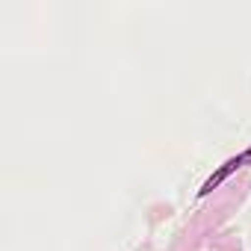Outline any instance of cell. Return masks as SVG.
<instances>
[{"instance_id": "obj_1", "label": "cell", "mask_w": 251, "mask_h": 251, "mask_svg": "<svg viewBox=\"0 0 251 251\" xmlns=\"http://www.w3.org/2000/svg\"><path fill=\"white\" fill-rule=\"evenodd\" d=\"M242 166H251V148H248V151H242L239 157H230L227 163H222V166H219V169H216L207 180H204V186L198 189V195H201V198H204V195H210L213 189H219V186H222V183H225L233 172H239Z\"/></svg>"}]
</instances>
